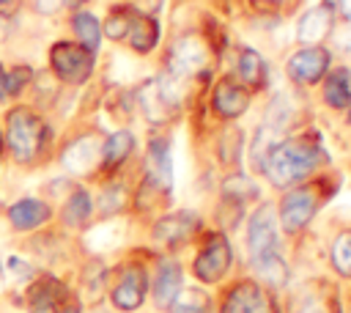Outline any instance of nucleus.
Instances as JSON below:
<instances>
[{"instance_id":"4468645a","label":"nucleus","mask_w":351,"mask_h":313,"mask_svg":"<svg viewBox=\"0 0 351 313\" xmlns=\"http://www.w3.org/2000/svg\"><path fill=\"white\" fill-rule=\"evenodd\" d=\"M5 217H8L11 228H16V231H36V228L49 222L52 206L41 198H19L8 206Z\"/></svg>"},{"instance_id":"1a4fd4ad","label":"nucleus","mask_w":351,"mask_h":313,"mask_svg":"<svg viewBox=\"0 0 351 313\" xmlns=\"http://www.w3.org/2000/svg\"><path fill=\"white\" fill-rule=\"evenodd\" d=\"M145 294H148V272L140 264H129L121 269V275L110 291V299L118 310L132 313L145 302Z\"/></svg>"},{"instance_id":"2eb2a0df","label":"nucleus","mask_w":351,"mask_h":313,"mask_svg":"<svg viewBox=\"0 0 351 313\" xmlns=\"http://www.w3.org/2000/svg\"><path fill=\"white\" fill-rule=\"evenodd\" d=\"M181 288H184L181 264L176 258H162L159 266H156V275H154V302H156V308L167 310Z\"/></svg>"},{"instance_id":"aec40b11","label":"nucleus","mask_w":351,"mask_h":313,"mask_svg":"<svg viewBox=\"0 0 351 313\" xmlns=\"http://www.w3.org/2000/svg\"><path fill=\"white\" fill-rule=\"evenodd\" d=\"M134 52H140V55H145V52H151L154 47H156V41H159V22L151 16V14H143V11H137L134 8V14H132V22H129V30H126V38H123Z\"/></svg>"},{"instance_id":"393cba45","label":"nucleus","mask_w":351,"mask_h":313,"mask_svg":"<svg viewBox=\"0 0 351 313\" xmlns=\"http://www.w3.org/2000/svg\"><path fill=\"white\" fill-rule=\"evenodd\" d=\"M71 33L77 36V44H82L93 55L101 47V22L90 11H74L71 14Z\"/></svg>"},{"instance_id":"bb28decb","label":"nucleus","mask_w":351,"mask_h":313,"mask_svg":"<svg viewBox=\"0 0 351 313\" xmlns=\"http://www.w3.org/2000/svg\"><path fill=\"white\" fill-rule=\"evenodd\" d=\"M167 310L170 313H211V299L200 288H181Z\"/></svg>"},{"instance_id":"c9c22d12","label":"nucleus","mask_w":351,"mask_h":313,"mask_svg":"<svg viewBox=\"0 0 351 313\" xmlns=\"http://www.w3.org/2000/svg\"><path fill=\"white\" fill-rule=\"evenodd\" d=\"M85 0H63V5H69V8H77V5H82Z\"/></svg>"},{"instance_id":"a211bd4d","label":"nucleus","mask_w":351,"mask_h":313,"mask_svg":"<svg viewBox=\"0 0 351 313\" xmlns=\"http://www.w3.org/2000/svg\"><path fill=\"white\" fill-rule=\"evenodd\" d=\"M145 178H151L165 189L173 187V159H170L167 137H151L148 156H145Z\"/></svg>"},{"instance_id":"e433bc0d","label":"nucleus","mask_w":351,"mask_h":313,"mask_svg":"<svg viewBox=\"0 0 351 313\" xmlns=\"http://www.w3.org/2000/svg\"><path fill=\"white\" fill-rule=\"evenodd\" d=\"M60 313H80V308H77V305H69V308H63Z\"/></svg>"},{"instance_id":"9b49d317","label":"nucleus","mask_w":351,"mask_h":313,"mask_svg":"<svg viewBox=\"0 0 351 313\" xmlns=\"http://www.w3.org/2000/svg\"><path fill=\"white\" fill-rule=\"evenodd\" d=\"M200 231V217L192 214V211H173V214H165L162 220H156L154 225V239L165 247H181L186 242H192V236Z\"/></svg>"},{"instance_id":"f704fd0d","label":"nucleus","mask_w":351,"mask_h":313,"mask_svg":"<svg viewBox=\"0 0 351 313\" xmlns=\"http://www.w3.org/2000/svg\"><path fill=\"white\" fill-rule=\"evenodd\" d=\"M340 8H343V14H346V19L351 22V0H340Z\"/></svg>"},{"instance_id":"6e6552de","label":"nucleus","mask_w":351,"mask_h":313,"mask_svg":"<svg viewBox=\"0 0 351 313\" xmlns=\"http://www.w3.org/2000/svg\"><path fill=\"white\" fill-rule=\"evenodd\" d=\"M101 162V137L88 132V135H77L74 140H69L60 151V165L74 173V176H88L99 167Z\"/></svg>"},{"instance_id":"58836bf2","label":"nucleus","mask_w":351,"mask_h":313,"mask_svg":"<svg viewBox=\"0 0 351 313\" xmlns=\"http://www.w3.org/2000/svg\"><path fill=\"white\" fill-rule=\"evenodd\" d=\"M3 148H5V146H3V135H0V156H3Z\"/></svg>"},{"instance_id":"a19ab883","label":"nucleus","mask_w":351,"mask_h":313,"mask_svg":"<svg viewBox=\"0 0 351 313\" xmlns=\"http://www.w3.org/2000/svg\"><path fill=\"white\" fill-rule=\"evenodd\" d=\"M348 124H351V110H348Z\"/></svg>"},{"instance_id":"5701e85b","label":"nucleus","mask_w":351,"mask_h":313,"mask_svg":"<svg viewBox=\"0 0 351 313\" xmlns=\"http://www.w3.org/2000/svg\"><path fill=\"white\" fill-rule=\"evenodd\" d=\"M93 217V200H90V192L82 189V187H74L60 209V220L63 225L69 228H85L88 220Z\"/></svg>"},{"instance_id":"a878e982","label":"nucleus","mask_w":351,"mask_h":313,"mask_svg":"<svg viewBox=\"0 0 351 313\" xmlns=\"http://www.w3.org/2000/svg\"><path fill=\"white\" fill-rule=\"evenodd\" d=\"M236 69H239V80H241L244 85H252V88H258V85L263 82V77H266L263 58H261L255 49H250V47H244V49L239 52Z\"/></svg>"},{"instance_id":"7ed1b4c3","label":"nucleus","mask_w":351,"mask_h":313,"mask_svg":"<svg viewBox=\"0 0 351 313\" xmlns=\"http://www.w3.org/2000/svg\"><path fill=\"white\" fill-rule=\"evenodd\" d=\"M96 58L77 41H55L49 47V69L63 85H82L90 80Z\"/></svg>"},{"instance_id":"423d86ee","label":"nucleus","mask_w":351,"mask_h":313,"mask_svg":"<svg viewBox=\"0 0 351 313\" xmlns=\"http://www.w3.org/2000/svg\"><path fill=\"white\" fill-rule=\"evenodd\" d=\"M230 261H233V250H230L228 236L225 233H211L203 242V247L197 250L195 261H192V275L203 286H214L228 275Z\"/></svg>"},{"instance_id":"4c0bfd02","label":"nucleus","mask_w":351,"mask_h":313,"mask_svg":"<svg viewBox=\"0 0 351 313\" xmlns=\"http://www.w3.org/2000/svg\"><path fill=\"white\" fill-rule=\"evenodd\" d=\"M3 277H5V275H3V264H0V286H3Z\"/></svg>"},{"instance_id":"72a5a7b5","label":"nucleus","mask_w":351,"mask_h":313,"mask_svg":"<svg viewBox=\"0 0 351 313\" xmlns=\"http://www.w3.org/2000/svg\"><path fill=\"white\" fill-rule=\"evenodd\" d=\"M337 41H340V47H343V49H348V52H351V25L337 36Z\"/></svg>"},{"instance_id":"473e14b6","label":"nucleus","mask_w":351,"mask_h":313,"mask_svg":"<svg viewBox=\"0 0 351 313\" xmlns=\"http://www.w3.org/2000/svg\"><path fill=\"white\" fill-rule=\"evenodd\" d=\"M58 5H63V0H36V11L38 14H55Z\"/></svg>"},{"instance_id":"f257e3e1","label":"nucleus","mask_w":351,"mask_h":313,"mask_svg":"<svg viewBox=\"0 0 351 313\" xmlns=\"http://www.w3.org/2000/svg\"><path fill=\"white\" fill-rule=\"evenodd\" d=\"M49 137L52 129L49 124L33 110V107H11L5 113V135H3V146L11 154V159L19 167H30L36 165L47 148H49Z\"/></svg>"},{"instance_id":"ddd939ff","label":"nucleus","mask_w":351,"mask_h":313,"mask_svg":"<svg viewBox=\"0 0 351 313\" xmlns=\"http://www.w3.org/2000/svg\"><path fill=\"white\" fill-rule=\"evenodd\" d=\"M335 25V8L332 3H318L313 8H307V14H302V19L296 22V38L302 47H318Z\"/></svg>"},{"instance_id":"4be33fe9","label":"nucleus","mask_w":351,"mask_h":313,"mask_svg":"<svg viewBox=\"0 0 351 313\" xmlns=\"http://www.w3.org/2000/svg\"><path fill=\"white\" fill-rule=\"evenodd\" d=\"M132 148H134V135H132L129 129L112 132L110 137L101 140V162H99V167L115 170L118 165L126 162V156L132 154Z\"/></svg>"},{"instance_id":"9d476101","label":"nucleus","mask_w":351,"mask_h":313,"mask_svg":"<svg viewBox=\"0 0 351 313\" xmlns=\"http://www.w3.org/2000/svg\"><path fill=\"white\" fill-rule=\"evenodd\" d=\"M208 63V49L197 36H184L178 41H173L170 47V63L167 71L178 80H186L197 71H203Z\"/></svg>"},{"instance_id":"cd10ccee","label":"nucleus","mask_w":351,"mask_h":313,"mask_svg":"<svg viewBox=\"0 0 351 313\" xmlns=\"http://www.w3.org/2000/svg\"><path fill=\"white\" fill-rule=\"evenodd\" d=\"M252 266H255V272L263 277L266 286L280 288V286L288 283V264L282 261L280 253H277V255H269V258H263V261H258V264H252Z\"/></svg>"},{"instance_id":"2f4dec72","label":"nucleus","mask_w":351,"mask_h":313,"mask_svg":"<svg viewBox=\"0 0 351 313\" xmlns=\"http://www.w3.org/2000/svg\"><path fill=\"white\" fill-rule=\"evenodd\" d=\"M8 269H11L16 277H30V275L36 272L30 264H25V261H22V258H16V255H11V258H8Z\"/></svg>"},{"instance_id":"b1692460","label":"nucleus","mask_w":351,"mask_h":313,"mask_svg":"<svg viewBox=\"0 0 351 313\" xmlns=\"http://www.w3.org/2000/svg\"><path fill=\"white\" fill-rule=\"evenodd\" d=\"M324 102L335 110L351 107V71L346 66L332 69L329 74H324Z\"/></svg>"},{"instance_id":"ea45409f","label":"nucleus","mask_w":351,"mask_h":313,"mask_svg":"<svg viewBox=\"0 0 351 313\" xmlns=\"http://www.w3.org/2000/svg\"><path fill=\"white\" fill-rule=\"evenodd\" d=\"M5 3H11V0H0V5H5Z\"/></svg>"},{"instance_id":"dca6fc26","label":"nucleus","mask_w":351,"mask_h":313,"mask_svg":"<svg viewBox=\"0 0 351 313\" xmlns=\"http://www.w3.org/2000/svg\"><path fill=\"white\" fill-rule=\"evenodd\" d=\"M211 102H214V113H217L219 118L233 121V118H239L241 113H247V107H250V93H247L239 82H233L230 77H222V80L214 85Z\"/></svg>"},{"instance_id":"6ab92c4d","label":"nucleus","mask_w":351,"mask_h":313,"mask_svg":"<svg viewBox=\"0 0 351 313\" xmlns=\"http://www.w3.org/2000/svg\"><path fill=\"white\" fill-rule=\"evenodd\" d=\"M137 107L143 110V115H145L151 124H165V121L176 113V107L165 99V93H162V88H159L156 80H145V82L137 88Z\"/></svg>"},{"instance_id":"0eeeda50","label":"nucleus","mask_w":351,"mask_h":313,"mask_svg":"<svg viewBox=\"0 0 351 313\" xmlns=\"http://www.w3.org/2000/svg\"><path fill=\"white\" fill-rule=\"evenodd\" d=\"M219 313H277L271 294L255 280H239L222 299Z\"/></svg>"},{"instance_id":"f3484780","label":"nucleus","mask_w":351,"mask_h":313,"mask_svg":"<svg viewBox=\"0 0 351 313\" xmlns=\"http://www.w3.org/2000/svg\"><path fill=\"white\" fill-rule=\"evenodd\" d=\"M66 299V288L55 277H41L27 291V310L30 313H60Z\"/></svg>"},{"instance_id":"c85d7f7f","label":"nucleus","mask_w":351,"mask_h":313,"mask_svg":"<svg viewBox=\"0 0 351 313\" xmlns=\"http://www.w3.org/2000/svg\"><path fill=\"white\" fill-rule=\"evenodd\" d=\"M132 14L134 8L132 5H118L110 11L107 22L101 25V36L112 38V41H123L126 38V30H129V22H132Z\"/></svg>"},{"instance_id":"79ce46f5","label":"nucleus","mask_w":351,"mask_h":313,"mask_svg":"<svg viewBox=\"0 0 351 313\" xmlns=\"http://www.w3.org/2000/svg\"><path fill=\"white\" fill-rule=\"evenodd\" d=\"M307 313H321V310H307Z\"/></svg>"},{"instance_id":"f8f14e48","label":"nucleus","mask_w":351,"mask_h":313,"mask_svg":"<svg viewBox=\"0 0 351 313\" xmlns=\"http://www.w3.org/2000/svg\"><path fill=\"white\" fill-rule=\"evenodd\" d=\"M329 71V52L324 47H302L288 60V77L299 85H313Z\"/></svg>"},{"instance_id":"20e7f679","label":"nucleus","mask_w":351,"mask_h":313,"mask_svg":"<svg viewBox=\"0 0 351 313\" xmlns=\"http://www.w3.org/2000/svg\"><path fill=\"white\" fill-rule=\"evenodd\" d=\"M247 250L252 264L280 253V220L271 203H263L252 211L247 222Z\"/></svg>"},{"instance_id":"39448f33","label":"nucleus","mask_w":351,"mask_h":313,"mask_svg":"<svg viewBox=\"0 0 351 313\" xmlns=\"http://www.w3.org/2000/svg\"><path fill=\"white\" fill-rule=\"evenodd\" d=\"M318 206H321V192H318L315 184L296 187V189L285 192L282 200H280V214H277L280 228H282L285 233H299V231H304V228L310 225V220L315 217Z\"/></svg>"},{"instance_id":"f03ea898","label":"nucleus","mask_w":351,"mask_h":313,"mask_svg":"<svg viewBox=\"0 0 351 313\" xmlns=\"http://www.w3.org/2000/svg\"><path fill=\"white\" fill-rule=\"evenodd\" d=\"M321 159H324V151H321V146H318L315 140H307V137L280 140V143L269 151V156H266L261 173H266V178H269L274 187L285 189V187H291V184L304 181V178L321 165Z\"/></svg>"},{"instance_id":"c756f323","label":"nucleus","mask_w":351,"mask_h":313,"mask_svg":"<svg viewBox=\"0 0 351 313\" xmlns=\"http://www.w3.org/2000/svg\"><path fill=\"white\" fill-rule=\"evenodd\" d=\"M332 266L337 275L351 280V228L337 233L332 242Z\"/></svg>"},{"instance_id":"7c9ffc66","label":"nucleus","mask_w":351,"mask_h":313,"mask_svg":"<svg viewBox=\"0 0 351 313\" xmlns=\"http://www.w3.org/2000/svg\"><path fill=\"white\" fill-rule=\"evenodd\" d=\"M126 200H129L126 187H123V184H110V187H104V189H101V195H99V203H96V206H99V214H101V217H112V214L123 211Z\"/></svg>"},{"instance_id":"412c9836","label":"nucleus","mask_w":351,"mask_h":313,"mask_svg":"<svg viewBox=\"0 0 351 313\" xmlns=\"http://www.w3.org/2000/svg\"><path fill=\"white\" fill-rule=\"evenodd\" d=\"M33 82V69L25 63H0V104L19 99L22 91Z\"/></svg>"}]
</instances>
